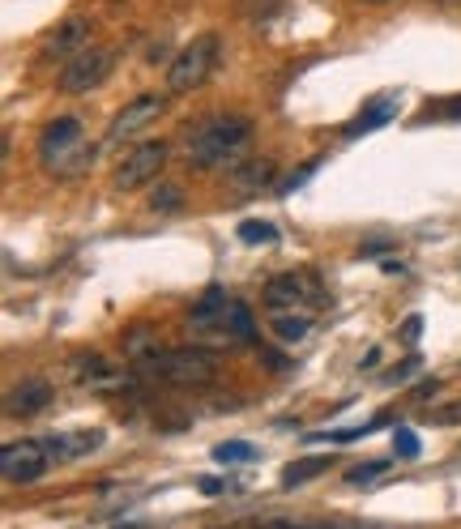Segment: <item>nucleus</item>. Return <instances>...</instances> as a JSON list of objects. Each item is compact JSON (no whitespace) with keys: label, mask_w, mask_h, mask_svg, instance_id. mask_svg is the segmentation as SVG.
<instances>
[{"label":"nucleus","mask_w":461,"mask_h":529,"mask_svg":"<svg viewBox=\"0 0 461 529\" xmlns=\"http://www.w3.org/2000/svg\"><path fill=\"white\" fill-rule=\"evenodd\" d=\"M252 137V124L244 116H214V120H201L193 128V137H188V167L197 171H210L218 163H227V158L244 146Z\"/></svg>","instance_id":"1"},{"label":"nucleus","mask_w":461,"mask_h":529,"mask_svg":"<svg viewBox=\"0 0 461 529\" xmlns=\"http://www.w3.org/2000/svg\"><path fill=\"white\" fill-rule=\"evenodd\" d=\"M150 376L176 384V389H205L218 376V359L201 346H176V350H154V355L141 363Z\"/></svg>","instance_id":"2"},{"label":"nucleus","mask_w":461,"mask_h":529,"mask_svg":"<svg viewBox=\"0 0 461 529\" xmlns=\"http://www.w3.org/2000/svg\"><path fill=\"white\" fill-rule=\"evenodd\" d=\"M218 35H201L184 47V52L171 60V69H167V90L171 94H188V90H197L205 77H210V69L218 64Z\"/></svg>","instance_id":"3"},{"label":"nucleus","mask_w":461,"mask_h":529,"mask_svg":"<svg viewBox=\"0 0 461 529\" xmlns=\"http://www.w3.org/2000/svg\"><path fill=\"white\" fill-rule=\"evenodd\" d=\"M111 69H116V47H86L82 56H73L60 73V90L65 94H86V90H99Z\"/></svg>","instance_id":"4"},{"label":"nucleus","mask_w":461,"mask_h":529,"mask_svg":"<svg viewBox=\"0 0 461 529\" xmlns=\"http://www.w3.org/2000/svg\"><path fill=\"white\" fill-rule=\"evenodd\" d=\"M163 167H167V141H141V146L124 154L120 167L111 171V188H116V192H133L141 184H150Z\"/></svg>","instance_id":"5"},{"label":"nucleus","mask_w":461,"mask_h":529,"mask_svg":"<svg viewBox=\"0 0 461 529\" xmlns=\"http://www.w3.org/2000/svg\"><path fill=\"white\" fill-rule=\"evenodd\" d=\"M47 466H52V453H47L43 440H13L0 448V474H5V483H18V487L39 483Z\"/></svg>","instance_id":"6"},{"label":"nucleus","mask_w":461,"mask_h":529,"mask_svg":"<svg viewBox=\"0 0 461 529\" xmlns=\"http://www.w3.org/2000/svg\"><path fill=\"white\" fill-rule=\"evenodd\" d=\"M167 111V99L163 94H137V99H129L124 103L116 116H111V128H107V137L111 141H129V137H137V133H146V128L163 116Z\"/></svg>","instance_id":"7"},{"label":"nucleus","mask_w":461,"mask_h":529,"mask_svg":"<svg viewBox=\"0 0 461 529\" xmlns=\"http://www.w3.org/2000/svg\"><path fill=\"white\" fill-rule=\"evenodd\" d=\"M308 299H312V303L321 299V286H316L308 274H295V269H291V274H278V278L265 282V303H269L274 312L299 308V303H308Z\"/></svg>","instance_id":"8"},{"label":"nucleus","mask_w":461,"mask_h":529,"mask_svg":"<svg viewBox=\"0 0 461 529\" xmlns=\"http://www.w3.org/2000/svg\"><path fill=\"white\" fill-rule=\"evenodd\" d=\"M103 440H107V431H99V427H69V431H52L43 444H47V453H52V461H77V457L99 453Z\"/></svg>","instance_id":"9"},{"label":"nucleus","mask_w":461,"mask_h":529,"mask_svg":"<svg viewBox=\"0 0 461 529\" xmlns=\"http://www.w3.org/2000/svg\"><path fill=\"white\" fill-rule=\"evenodd\" d=\"M52 384L47 380H22L13 384L9 397H5V414L9 419H35V414H43L47 406H52Z\"/></svg>","instance_id":"10"},{"label":"nucleus","mask_w":461,"mask_h":529,"mask_svg":"<svg viewBox=\"0 0 461 529\" xmlns=\"http://www.w3.org/2000/svg\"><path fill=\"white\" fill-rule=\"evenodd\" d=\"M86 47H90V22L86 18H69V22H60L56 35H47L43 56L47 60H73V56H82Z\"/></svg>","instance_id":"11"},{"label":"nucleus","mask_w":461,"mask_h":529,"mask_svg":"<svg viewBox=\"0 0 461 529\" xmlns=\"http://www.w3.org/2000/svg\"><path fill=\"white\" fill-rule=\"evenodd\" d=\"M269 184H274V158H240V163H231V192L235 197H257V192Z\"/></svg>","instance_id":"12"},{"label":"nucleus","mask_w":461,"mask_h":529,"mask_svg":"<svg viewBox=\"0 0 461 529\" xmlns=\"http://www.w3.org/2000/svg\"><path fill=\"white\" fill-rule=\"evenodd\" d=\"M397 111H402V99H397V90L389 94H376V99L359 111V116L346 124V137H363V133H376V128H385L397 120Z\"/></svg>","instance_id":"13"},{"label":"nucleus","mask_w":461,"mask_h":529,"mask_svg":"<svg viewBox=\"0 0 461 529\" xmlns=\"http://www.w3.org/2000/svg\"><path fill=\"white\" fill-rule=\"evenodd\" d=\"M77 141H86L82 133V120L77 116H56L52 124L39 133V158L47 163V158H56V154H65L69 146H77Z\"/></svg>","instance_id":"14"},{"label":"nucleus","mask_w":461,"mask_h":529,"mask_svg":"<svg viewBox=\"0 0 461 529\" xmlns=\"http://www.w3.org/2000/svg\"><path fill=\"white\" fill-rule=\"evenodd\" d=\"M94 154H99V146H94V141H77V146H69L65 154L47 158L43 171L56 175V180H77V175H86L94 167Z\"/></svg>","instance_id":"15"},{"label":"nucleus","mask_w":461,"mask_h":529,"mask_svg":"<svg viewBox=\"0 0 461 529\" xmlns=\"http://www.w3.org/2000/svg\"><path fill=\"white\" fill-rule=\"evenodd\" d=\"M235 299H227V291L222 286H210L197 303H193V325L197 329H222V316H227V308H231Z\"/></svg>","instance_id":"16"},{"label":"nucleus","mask_w":461,"mask_h":529,"mask_svg":"<svg viewBox=\"0 0 461 529\" xmlns=\"http://www.w3.org/2000/svg\"><path fill=\"white\" fill-rule=\"evenodd\" d=\"M69 372L82 380V384H94V389H107V384H116V367H111L103 355H77L69 363Z\"/></svg>","instance_id":"17"},{"label":"nucleus","mask_w":461,"mask_h":529,"mask_svg":"<svg viewBox=\"0 0 461 529\" xmlns=\"http://www.w3.org/2000/svg\"><path fill=\"white\" fill-rule=\"evenodd\" d=\"M222 338L227 342H252L257 338V325H252V312L244 303H231L227 316H222Z\"/></svg>","instance_id":"18"},{"label":"nucleus","mask_w":461,"mask_h":529,"mask_svg":"<svg viewBox=\"0 0 461 529\" xmlns=\"http://www.w3.org/2000/svg\"><path fill=\"white\" fill-rule=\"evenodd\" d=\"M325 470H329V457H304V461H295V466L282 474V487H299V483H308V478L325 474Z\"/></svg>","instance_id":"19"},{"label":"nucleus","mask_w":461,"mask_h":529,"mask_svg":"<svg viewBox=\"0 0 461 529\" xmlns=\"http://www.w3.org/2000/svg\"><path fill=\"white\" fill-rule=\"evenodd\" d=\"M252 457H257V444H248V440L214 444V461H222V466H240V461H252Z\"/></svg>","instance_id":"20"},{"label":"nucleus","mask_w":461,"mask_h":529,"mask_svg":"<svg viewBox=\"0 0 461 529\" xmlns=\"http://www.w3.org/2000/svg\"><path fill=\"white\" fill-rule=\"evenodd\" d=\"M308 329H312V320H308V316H278V320H274L278 342H286V346L304 342V338H308Z\"/></svg>","instance_id":"21"},{"label":"nucleus","mask_w":461,"mask_h":529,"mask_svg":"<svg viewBox=\"0 0 461 529\" xmlns=\"http://www.w3.org/2000/svg\"><path fill=\"white\" fill-rule=\"evenodd\" d=\"M240 239L244 244H278V227L274 222H261V218H248L240 227Z\"/></svg>","instance_id":"22"},{"label":"nucleus","mask_w":461,"mask_h":529,"mask_svg":"<svg viewBox=\"0 0 461 529\" xmlns=\"http://www.w3.org/2000/svg\"><path fill=\"white\" fill-rule=\"evenodd\" d=\"M150 205L158 214H171V210H180L184 205V192H180V184H158L154 188V197H150Z\"/></svg>","instance_id":"23"},{"label":"nucleus","mask_w":461,"mask_h":529,"mask_svg":"<svg viewBox=\"0 0 461 529\" xmlns=\"http://www.w3.org/2000/svg\"><path fill=\"white\" fill-rule=\"evenodd\" d=\"M385 470H389V461H363V466L346 470V483H351V487H363V483H372V478H380Z\"/></svg>","instance_id":"24"},{"label":"nucleus","mask_w":461,"mask_h":529,"mask_svg":"<svg viewBox=\"0 0 461 529\" xmlns=\"http://www.w3.org/2000/svg\"><path fill=\"white\" fill-rule=\"evenodd\" d=\"M393 453L406 457V461H415V457H419V436H415V431L397 427V431H393Z\"/></svg>","instance_id":"25"},{"label":"nucleus","mask_w":461,"mask_h":529,"mask_svg":"<svg viewBox=\"0 0 461 529\" xmlns=\"http://www.w3.org/2000/svg\"><path fill=\"white\" fill-rule=\"evenodd\" d=\"M376 423H380V419H376ZM376 423H372V427H376ZM372 427H342V431H316L312 440H329V444H351V440H363V436H368Z\"/></svg>","instance_id":"26"},{"label":"nucleus","mask_w":461,"mask_h":529,"mask_svg":"<svg viewBox=\"0 0 461 529\" xmlns=\"http://www.w3.org/2000/svg\"><path fill=\"white\" fill-rule=\"evenodd\" d=\"M316 163H321V158H312V163H304V167H299V171H291V175H286V180L278 184V192H282V197H286V192H295L299 184H304V180H308V175L316 171Z\"/></svg>","instance_id":"27"},{"label":"nucleus","mask_w":461,"mask_h":529,"mask_svg":"<svg viewBox=\"0 0 461 529\" xmlns=\"http://www.w3.org/2000/svg\"><path fill=\"white\" fill-rule=\"evenodd\" d=\"M432 423H436V427H453V423H461V402H453V406H440V410H432Z\"/></svg>","instance_id":"28"},{"label":"nucleus","mask_w":461,"mask_h":529,"mask_svg":"<svg viewBox=\"0 0 461 529\" xmlns=\"http://www.w3.org/2000/svg\"><path fill=\"white\" fill-rule=\"evenodd\" d=\"M240 5L248 9V18H269V13H274V5H278V0H240Z\"/></svg>","instance_id":"29"},{"label":"nucleus","mask_w":461,"mask_h":529,"mask_svg":"<svg viewBox=\"0 0 461 529\" xmlns=\"http://www.w3.org/2000/svg\"><path fill=\"white\" fill-rule=\"evenodd\" d=\"M415 372H419V359H406V363L397 367V372H389L385 380H389V384H397V380H406V376H415Z\"/></svg>","instance_id":"30"},{"label":"nucleus","mask_w":461,"mask_h":529,"mask_svg":"<svg viewBox=\"0 0 461 529\" xmlns=\"http://www.w3.org/2000/svg\"><path fill=\"white\" fill-rule=\"evenodd\" d=\"M419 329H423V316H406V320H402V338H406V342H415Z\"/></svg>","instance_id":"31"},{"label":"nucleus","mask_w":461,"mask_h":529,"mask_svg":"<svg viewBox=\"0 0 461 529\" xmlns=\"http://www.w3.org/2000/svg\"><path fill=\"white\" fill-rule=\"evenodd\" d=\"M201 491L205 495H222V491H227V483H222V478H201Z\"/></svg>","instance_id":"32"},{"label":"nucleus","mask_w":461,"mask_h":529,"mask_svg":"<svg viewBox=\"0 0 461 529\" xmlns=\"http://www.w3.org/2000/svg\"><path fill=\"white\" fill-rule=\"evenodd\" d=\"M440 116H449V120H461V99H453V103H444V107H440Z\"/></svg>","instance_id":"33"},{"label":"nucleus","mask_w":461,"mask_h":529,"mask_svg":"<svg viewBox=\"0 0 461 529\" xmlns=\"http://www.w3.org/2000/svg\"><path fill=\"white\" fill-rule=\"evenodd\" d=\"M120 529H137V525H120Z\"/></svg>","instance_id":"34"}]
</instances>
